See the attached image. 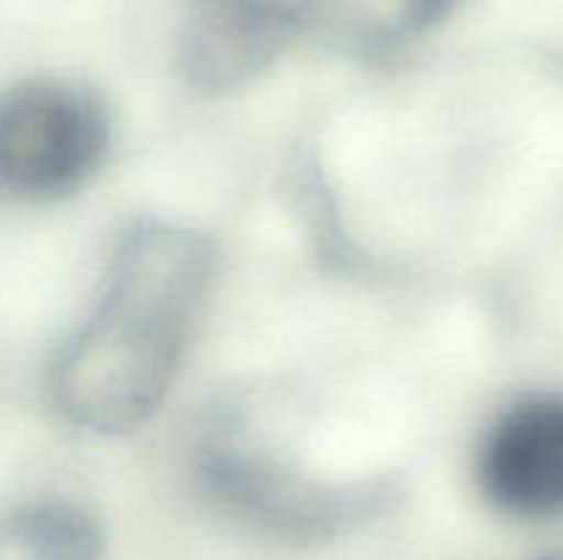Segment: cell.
<instances>
[{"label":"cell","mask_w":563,"mask_h":560,"mask_svg":"<svg viewBox=\"0 0 563 560\" xmlns=\"http://www.w3.org/2000/svg\"><path fill=\"white\" fill-rule=\"evenodd\" d=\"M214 245L168 220L119 236L91 313L49 366V395L71 426L130 434L168 395L214 283Z\"/></svg>","instance_id":"1"},{"label":"cell","mask_w":563,"mask_h":560,"mask_svg":"<svg viewBox=\"0 0 563 560\" xmlns=\"http://www.w3.org/2000/svg\"><path fill=\"white\" fill-rule=\"evenodd\" d=\"M196 481L220 516L280 544H324L388 505V481H333L306 470L247 412L209 423L196 445Z\"/></svg>","instance_id":"2"},{"label":"cell","mask_w":563,"mask_h":560,"mask_svg":"<svg viewBox=\"0 0 563 560\" xmlns=\"http://www.w3.org/2000/svg\"><path fill=\"white\" fill-rule=\"evenodd\" d=\"M110 148V119L86 88L33 80L0 91V198L55 201L80 190Z\"/></svg>","instance_id":"3"},{"label":"cell","mask_w":563,"mask_h":560,"mask_svg":"<svg viewBox=\"0 0 563 560\" xmlns=\"http://www.w3.org/2000/svg\"><path fill=\"white\" fill-rule=\"evenodd\" d=\"M324 0H187L179 60L187 82L223 97L280 58Z\"/></svg>","instance_id":"4"},{"label":"cell","mask_w":563,"mask_h":560,"mask_svg":"<svg viewBox=\"0 0 563 560\" xmlns=\"http://www.w3.org/2000/svg\"><path fill=\"white\" fill-rule=\"evenodd\" d=\"M476 478L484 500L511 519H563V393L506 406L484 434Z\"/></svg>","instance_id":"5"},{"label":"cell","mask_w":563,"mask_h":560,"mask_svg":"<svg viewBox=\"0 0 563 560\" xmlns=\"http://www.w3.org/2000/svg\"><path fill=\"white\" fill-rule=\"evenodd\" d=\"M456 5L460 0H324L319 16L344 49L388 58L427 36Z\"/></svg>","instance_id":"6"},{"label":"cell","mask_w":563,"mask_h":560,"mask_svg":"<svg viewBox=\"0 0 563 560\" xmlns=\"http://www.w3.org/2000/svg\"><path fill=\"white\" fill-rule=\"evenodd\" d=\"M97 522L69 503H33L0 514V560H102Z\"/></svg>","instance_id":"7"},{"label":"cell","mask_w":563,"mask_h":560,"mask_svg":"<svg viewBox=\"0 0 563 560\" xmlns=\"http://www.w3.org/2000/svg\"><path fill=\"white\" fill-rule=\"evenodd\" d=\"M539 560H563V552L561 555H550V558H539Z\"/></svg>","instance_id":"8"}]
</instances>
